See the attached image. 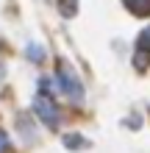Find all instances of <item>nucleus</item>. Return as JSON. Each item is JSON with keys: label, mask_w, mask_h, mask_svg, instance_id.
<instances>
[{"label": "nucleus", "mask_w": 150, "mask_h": 153, "mask_svg": "<svg viewBox=\"0 0 150 153\" xmlns=\"http://www.w3.org/2000/svg\"><path fill=\"white\" fill-rule=\"evenodd\" d=\"M58 86H61V92L69 95L72 100H81V97H83V84L75 78L72 67H67V64L58 67Z\"/></svg>", "instance_id": "2"}, {"label": "nucleus", "mask_w": 150, "mask_h": 153, "mask_svg": "<svg viewBox=\"0 0 150 153\" xmlns=\"http://www.w3.org/2000/svg\"><path fill=\"white\" fill-rule=\"evenodd\" d=\"M150 64V28H145L136 39V50H134V67L145 70Z\"/></svg>", "instance_id": "3"}, {"label": "nucleus", "mask_w": 150, "mask_h": 153, "mask_svg": "<svg viewBox=\"0 0 150 153\" xmlns=\"http://www.w3.org/2000/svg\"><path fill=\"white\" fill-rule=\"evenodd\" d=\"M28 59H33V61H42V50L36 48V45H31V48H28Z\"/></svg>", "instance_id": "7"}, {"label": "nucleus", "mask_w": 150, "mask_h": 153, "mask_svg": "<svg viewBox=\"0 0 150 153\" xmlns=\"http://www.w3.org/2000/svg\"><path fill=\"white\" fill-rule=\"evenodd\" d=\"M6 150H8V137L0 131V153H6Z\"/></svg>", "instance_id": "8"}, {"label": "nucleus", "mask_w": 150, "mask_h": 153, "mask_svg": "<svg viewBox=\"0 0 150 153\" xmlns=\"http://www.w3.org/2000/svg\"><path fill=\"white\" fill-rule=\"evenodd\" d=\"M61 14H64V17H72L75 14V0H61Z\"/></svg>", "instance_id": "6"}, {"label": "nucleus", "mask_w": 150, "mask_h": 153, "mask_svg": "<svg viewBox=\"0 0 150 153\" xmlns=\"http://www.w3.org/2000/svg\"><path fill=\"white\" fill-rule=\"evenodd\" d=\"M128 11H134L136 17H147L150 14V0H125Z\"/></svg>", "instance_id": "4"}, {"label": "nucleus", "mask_w": 150, "mask_h": 153, "mask_svg": "<svg viewBox=\"0 0 150 153\" xmlns=\"http://www.w3.org/2000/svg\"><path fill=\"white\" fill-rule=\"evenodd\" d=\"M33 111H36V117L47 125V128H56V125H58L61 114H58V106L53 103L50 95H39L36 100H33Z\"/></svg>", "instance_id": "1"}, {"label": "nucleus", "mask_w": 150, "mask_h": 153, "mask_svg": "<svg viewBox=\"0 0 150 153\" xmlns=\"http://www.w3.org/2000/svg\"><path fill=\"white\" fill-rule=\"evenodd\" d=\"M64 145L72 148V150H81V148H86V142H83V137H78V134H69V137H64Z\"/></svg>", "instance_id": "5"}]
</instances>
